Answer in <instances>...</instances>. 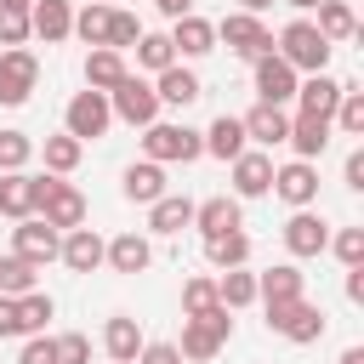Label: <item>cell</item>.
Instances as JSON below:
<instances>
[{"instance_id": "14", "label": "cell", "mask_w": 364, "mask_h": 364, "mask_svg": "<svg viewBox=\"0 0 364 364\" xmlns=\"http://www.w3.org/2000/svg\"><path fill=\"white\" fill-rule=\"evenodd\" d=\"M273 188H279V199L284 205H313V193H318V176H313V165L307 159H296V165H284V171H273Z\"/></svg>"}, {"instance_id": "26", "label": "cell", "mask_w": 364, "mask_h": 364, "mask_svg": "<svg viewBox=\"0 0 364 364\" xmlns=\"http://www.w3.org/2000/svg\"><path fill=\"white\" fill-rule=\"evenodd\" d=\"M284 142H296V154H301V159H313V154H324V148H330V119L301 114V119L290 125V136H284Z\"/></svg>"}, {"instance_id": "56", "label": "cell", "mask_w": 364, "mask_h": 364, "mask_svg": "<svg viewBox=\"0 0 364 364\" xmlns=\"http://www.w3.org/2000/svg\"><path fill=\"white\" fill-rule=\"evenodd\" d=\"M114 364H119V358H114Z\"/></svg>"}, {"instance_id": "29", "label": "cell", "mask_w": 364, "mask_h": 364, "mask_svg": "<svg viewBox=\"0 0 364 364\" xmlns=\"http://www.w3.org/2000/svg\"><path fill=\"white\" fill-rule=\"evenodd\" d=\"M205 148H210L216 159H239V154H245V125H239L233 114H222V119L205 131Z\"/></svg>"}, {"instance_id": "31", "label": "cell", "mask_w": 364, "mask_h": 364, "mask_svg": "<svg viewBox=\"0 0 364 364\" xmlns=\"http://www.w3.org/2000/svg\"><path fill=\"white\" fill-rule=\"evenodd\" d=\"M102 341H108V353H114L119 364H131V358L142 353V330H136V318H108Z\"/></svg>"}, {"instance_id": "50", "label": "cell", "mask_w": 364, "mask_h": 364, "mask_svg": "<svg viewBox=\"0 0 364 364\" xmlns=\"http://www.w3.org/2000/svg\"><path fill=\"white\" fill-rule=\"evenodd\" d=\"M347 296H353V301H364V262H358V267H347Z\"/></svg>"}, {"instance_id": "30", "label": "cell", "mask_w": 364, "mask_h": 364, "mask_svg": "<svg viewBox=\"0 0 364 364\" xmlns=\"http://www.w3.org/2000/svg\"><path fill=\"white\" fill-rule=\"evenodd\" d=\"M188 222H193V199H171V193L154 199V216H148L154 233H182Z\"/></svg>"}, {"instance_id": "20", "label": "cell", "mask_w": 364, "mask_h": 364, "mask_svg": "<svg viewBox=\"0 0 364 364\" xmlns=\"http://www.w3.org/2000/svg\"><path fill=\"white\" fill-rule=\"evenodd\" d=\"M159 102H176V108H188V102H199L205 97V85H199V74H188V68H159V91H154Z\"/></svg>"}, {"instance_id": "32", "label": "cell", "mask_w": 364, "mask_h": 364, "mask_svg": "<svg viewBox=\"0 0 364 364\" xmlns=\"http://www.w3.org/2000/svg\"><path fill=\"white\" fill-rule=\"evenodd\" d=\"M205 256H210L216 267H239V262L250 256V239H245L239 228H233V233H210V239H205Z\"/></svg>"}, {"instance_id": "16", "label": "cell", "mask_w": 364, "mask_h": 364, "mask_svg": "<svg viewBox=\"0 0 364 364\" xmlns=\"http://www.w3.org/2000/svg\"><path fill=\"white\" fill-rule=\"evenodd\" d=\"M233 188H239V199L267 193V188H273V159H267V154H239V159H233Z\"/></svg>"}, {"instance_id": "38", "label": "cell", "mask_w": 364, "mask_h": 364, "mask_svg": "<svg viewBox=\"0 0 364 364\" xmlns=\"http://www.w3.org/2000/svg\"><path fill=\"white\" fill-rule=\"evenodd\" d=\"M336 119H341V131H347V136H358V131H364V91H353V85H341V102H336Z\"/></svg>"}, {"instance_id": "6", "label": "cell", "mask_w": 364, "mask_h": 364, "mask_svg": "<svg viewBox=\"0 0 364 364\" xmlns=\"http://www.w3.org/2000/svg\"><path fill=\"white\" fill-rule=\"evenodd\" d=\"M34 205L46 210L51 228H80V222H85V199H80L68 182H57V176H40V199H34Z\"/></svg>"}, {"instance_id": "4", "label": "cell", "mask_w": 364, "mask_h": 364, "mask_svg": "<svg viewBox=\"0 0 364 364\" xmlns=\"http://www.w3.org/2000/svg\"><path fill=\"white\" fill-rule=\"evenodd\" d=\"M34 80H40V63L23 51V46H11V51H0V102L6 108H17V102H28V91H34Z\"/></svg>"}, {"instance_id": "2", "label": "cell", "mask_w": 364, "mask_h": 364, "mask_svg": "<svg viewBox=\"0 0 364 364\" xmlns=\"http://www.w3.org/2000/svg\"><path fill=\"white\" fill-rule=\"evenodd\" d=\"M216 40H228V51H239V57H267L273 51V34L256 23V11H233V17H222L216 23Z\"/></svg>"}, {"instance_id": "19", "label": "cell", "mask_w": 364, "mask_h": 364, "mask_svg": "<svg viewBox=\"0 0 364 364\" xmlns=\"http://www.w3.org/2000/svg\"><path fill=\"white\" fill-rule=\"evenodd\" d=\"M171 46L182 51V57H205L210 46H216V23H205V17H176V34H171Z\"/></svg>"}, {"instance_id": "43", "label": "cell", "mask_w": 364, "mask_h": 364, "mask_svg": "<svg viewBox=\"0 0 364 364\" xmlns=\"http://www.w3.org/2000/svg\"><path fill=\"white\" fill-rule=\"evenodd\" d=\"M336 256H341L347 267H358V262H364V228H341V233H336Z\"/></svg>"}, {"instance_id": "52", "label": "cell", "mask_w": 364, "mask_h": 364, "mask_svg": "<svg viewBox=\"0 0 364 364\" xmlns=\"http://www.w3.org/2000/svg\"><path fill=\"white\" fill-rule=\"evenodd\" d=\"M341 364H364V347H347V353H341Z\"/></svg>"}, {"instance_id": "18", "label": "cell", "mask_w": 364, "mask_h": 364, "mask_svg": "<svg viewBox=\"0 0 364 364\" xmlns=\"http://www.w3.org/2000/svg\"><path fill=\"white\" fill-rule=\"evenodd\" d=\"M239 125H245V136H256L262 148H273V142H284V136H290V119H284V108H273V102L250 108Z\"/></svg>"}, {"instance_id": "13", "label": "cell", "mask_w": 364, "mask_h": 364, "mask_svg": "<svg viewBox=\"0 0 364 364\" xmlns=\"http://www.w3.org/2000/svg\"><path fill=\"white\" fill-rule=\"evenodd\" d=\"M284 245H290L296 256H318V250L330 245V228H324V216H313V210L301 205V210L284 222Z\"/></svg>"}, {"instance_id": "49", "label": "cell", "mask_w": 364, "mask_h": 364, "mask_svg": "<svg viewBox=\"0 0 364 364\" xmlns=\"http://www.w3.org/2000/svg\"><path fill=\"white\" fill-rule=\"evenodd\" d=\"M347 188H364V148L347 154Z\"/></svg>"}, {"instance_id": "23", "label": "cell", "mask_w": 364, "mask_h": 364, "mask_svg": "<svg viewBox=\"0 0 364 364\" xmlns=\"http://www.w3.org/2000/svg\"><path fill=\"white\" fill-rule=\"evenodd\" d=\"M313 28L336 46V40H353V34H358V17H353L347 0H318V23H313Z\"/></svg>"}, {"instance_id": "1", "label": "cell", "mask_w": 364, "mask_h": 364, "mask_svg": "<svg viewBox=\"0 0 364 364\" xmlns=\"http://www.w3.org/2000/svg\"><path fill=\"white\" fill-rule=\"evenodd\" d=\"M279 57H284L290 68H313V74H324V63H330V40H324L313 23H290V28L279 34Z\"/></svg>"}, {"instance_id": "41", "label": "cell", "mask_w": 364, "mask_h": 364, "mask_svg": "<svg viewBox=\"0 0 364 364\" xmlns=\"http://www.w3.org/2000/svg\"><path fill=\"white\" fill-rule=\"evenodd\" d=\"M182 307H188V318L222 307V301H216V284H210V279H188V284H182Z\"/></svg>"}, {"instance_id": "54", "label": "cell", "mask_w": 364, "mask_h": 364, "mask_svg": "<svg viewBox=\"0 0 364 364\" xmlns=\"http://www.w3.org/2000/svg\"><path fill=\"white\" fill-rule=\"evenodd\" d=\"M239 6H245V11H267L273 0H239Z\"/></svg>"}, {"instance_id": "21", "label": "cell", "mask_w": 364, "mask_h": 364, "mask_svg": "<svg viewBox=\"0 0 364 364\" xmlns=\"http://www.w3.org/2000/svg\"><path fill=\"white\" fill-rule=\"evenodd\" d=\"M119 193H125V199H136V205H154V199L165 193V171H159V159L131 165V171H125V182H119Z\"/></svg>"}, {"instance_id": "27", "label": "cell", "mask_w": 364, "mask_h": 364, "mask_svg": "<svg viewBox=\"0 0 364 364\" xmlns=\"http://www.w3.org/2000/svg\"><path fill=\"white\" fill-rule=\"evenodd\" d=\"M193 222H199L205 239L210 233H233L239 228V199H205V205H193Z\"/></svg>"}, {"instance_id": "53", "label": "cell", "mask_w": 364, "mask_h": 364, "mask_svg": "<svg viewBox=\"0 0 364 364\" xmlns=\"http://www.w3.org/2000/svg\"><path fill=\"white\" fill-rule=\"evenodd\" d=\"M0 6H6V11H28L34 0H0Z\"/></svg>"}, {"instance_id": "40", "label": "cell", "mask_w": 364, "mask_h": 364, "mask_svg": "<svg viewBox=\"0 0 364 364\" xmlns=\"http://www.w3.org/2000/svg\"><path fill=\"white\" fill-rule=\"evenodd\" d=\"M136 40H142V23H136L131 11H108V46L125 51V46H136Z\"/></svg>"}, {"instance_id": "24", "label": "cell", "mask_w": 364, "mask_h": 364, "mask_svg": "<svg viewBox=\"0 0 364 364\" xmlns=\"http://www.w3.org/2000/svg\"><path fill=\"white\" fill-rule=\"evenodd\" d=\"M119 80H125V63H119V51H114V46H97V51L85 57V85H91V91H114Z\"/></svg>"}, {"instance_id": "48", "label": "cell", "mask_w": 364, "mask_h": 364, "mask_svg": "<svg viewBox=\"0 0 364 364\" xmlns=\"http://www.w3.org/2000/svg\"><path fill=\"white\" fill-rule=\"evenodd\" d=\"M0 336H23V324H17V296H0Z\"/></svg>"}, {"instance_id": "25", "label": "cell", "mask_w": 364, "mask_h": 364, "mask_svg": "<svg viewBox=\"0 0 364 364\" xmlns=\"http://www.w3.org/2000/svg\"><path fill=\"white\" fill-rule=\"evenodd\" d=\"M296 97H301V114L330 119V114H336V102H341V85H336L330 74H313L307 85H296Z\"/></svg>"}, {"instance_id": "11", "label": "cell", "mask_w": 364, "mask_h": 364, "mask_svg": "<svg viewBox=\"0 0 364 364\" xmlns=\"http://www.w3.org/2000/svg\"><path fill=\"white\" fill-rule=\"evenodd\" d=\"M11 245H17V256L34 262V267H46V262L63 250V239H57L51 222H23V228H11Z\"/></svg>"}, {"instance_id": "3", "label": "cell", "mask_w": 364, "mask_h": 364, "mask_svg": "<svg viewBox=\"0 0 364 364\" xmlns=\"http://www.w3.org/2000/svg\"><path fill=\"white\" fill-rule=\"evenodd\" d=\"M228 330H233V318H228V307H210V313H193L188 318V330H182V353L188 358H210L222 341H228Z\"/></svg>"}, {"instance_id": "55", "label": "cell", "mask_w": 364, "mask_h": 364, "mask_svg": "<svg viewBox=\"0 0 364 364\" xmlns=\"http://www.w3.org/2000/svg\"><path fill=\"white\" fill-rule=\"evenodd\" d=\"M290 6H301V11H313V6H318V0H290Z\"/></svg>"}, {"instance_id": "45", "label": "cell", "mask_w": 364, "mask_h": 364, "mask_svg": "<svg viewBox=\"0 0 364 364\" xmlns=\"http://www.w3.org/2000/svg\"><path fill=\"white\" fill-rule=\"evenodd\" d=\"M57 364H91V341L85 336H63L57 341Z\"/></svg>"}, {"instance_id": "37", "label": "cell", "mask_w": 364, "mask_h": 364, "mask_svg": "<svg viewBox=\"0 0 364 364\" xmlns=\"http://www.w3.org/2000/svg\"><path fill=\"white\" fill-rule=\"evenodd\" d=\"M171 57H176V46H171L165 34H142V40H136V63H142V68L159 74V68H171Z\"/></svg>"}, {"instance_id": "15", "label": "cell", "mask_w": 364, "mask_h": 364, "mask_svg": "<svg viewBox=\"0 0 364 364\" xmlns=\"http://www.w3.org/2000/svg\"><path fill=\"white\" fill-rule=\"evenodd\" d=\"M57 256H63L74 273H97V267H102V256H108V245H102L91 228H74V233L63 239V250H57Z\"/></svg>"}, {"instance_id": "46", "label": "cell", "mask_w": 364, "mask_h": 364, "mask_svg": "<svg viewBox=\"0 0 364 364\" xmlns=\"http://www.w3.org/2000/svg\"><path fill=\"white\" fill-rule=\"evenodd\" d=\"M17 364H57V341H46V336H34L28 347H23V358Z\"/></svg>"}, {"instance_id": "35", "label": "cell", "mask_w": 364, "mask_h": 364, "mask_svg": "<svg viewBox=\"0 0 364 364\" xmlns=\"http://www.w3.org/2000/svg\"><path fill=\"white\" fill-rule=\"evenodd\" d=\"M28 290H34V262L6 256L0 262V296H28Z\"/></svg>"}, {"instance_id": "33", "label": "cell", "mask_w": 364, "mask_h": 364, "mask_svg": "<svg viewBox=\"0 0 364 364\" xmlns=\"http://www.w3.org/2000/svg\"><path fill=\"white\" fill-rule=\"evenodd\" d=\"M216 301H222V307H245V301H256V273L228 267V273H222V284H216Z\"/></svg>"}, {"instance_id": "8", "label": "cell", "mask_w": 364, "mask_h": 364, "mask_svg": "<svg viewBox=\"0 0 364 364\" xmlns=\"http://www.w3.org/2000/svg\"><path fill=\"white\" fill-rule=\"evenodd\" d=\"M114 114H119V119H131V125H154V114H159L154 85H142L136 74H125V80L114 85Z\"/></svg>"}, {"instance_id": "42", "label": "cell", "mask_w": 364, "mask_h": 364, "mask_svg": "<svg viewBox=\"0 0 364 364\" xmlns=\"http://www.w3.org/2000/svg\"><path fill=\"white\" fill-rule=\"evenodd\" d=\"M28 154H34V142L23 131H0V171H17Z\"/></svg>"}, {"instance_id": "17", "label": "cell", "mask_w": 364, "mask_h": 364, "mask_svg": "<svg viewBox=\"0 0 364 364\" xmlns=\"http://www.w3.org/2000/svg\"><path fill=\"white\" fill-rule=\"evenodd\" d=\"M34 199H40V176H23V171L0 176V216H28Z\"/></svg>"}, {"instance_id": "22", "label": "cell", "mask_w": 364, "mask_h": 364, "mask_svg": "<svg viewBox=\"0 0 364 364\" xmlns=\"http://www.w3.org/2000/svg\"><path fill=\"white\" fill-rule=\"evenodd\" d=\"M256 296H262L267 307H284V301H301V273H296V267H267V273L256 279Z\"/></svg>"}, {"instance_id": "28", "label": "cell", "mask_w": 364, "mask_h": 364, "mask_svg": "<svg viewBox=\"0 0 364 364\" xmlns=\"http://www.w3.org/2000/svg\"><path fill=\"white\" fill-rule=\"evenodd\" d=\"M102 262H114V273H142L148 262H154V250H148V239H136V233H119L114 245H108V256Z\"/></svg>"}, {"instance_id": "51", "label": "cell", "mask_w": 364, "mask_h": 364, "mask_svg": "<svg viewBox=\"0 0 364 364\" xmlns=\"http://www.w3.org/2000/svg\"><path fill=\"white\" fill-rule=\"evenodd\" d=\"M154 6H159L165 17H188V11H193V0H154Z\"/></svg>"}, {"instance_id": "9", "label": "cell", "mask_w": 364, "mask_h": 364, "mask_svg": "<svg viewBox=\"0 0 364 364\" xmlns=\"http://www.w3.org/2000/svg\"><path fill=\"white\" fill-rule=\"evenodd\" d=\"M108 119H114V108H108V97L102 91H80L74 102H68V136H102L108 131Z\"/></svg>"}, {"instance_id": "10", "label": "cell", "mask_w": 364, "mask_h": 364, "mask_svg": "<svg viewBox=\"0 0 364 364\" xmlns=\"http://www.w3.org/2000/svg\"><path fill=\"white\" fill-rule=\"evenodd\" d=\"M256 97H262V102H273V108H279V102H290V97H296V68H290L284 57H273V51H267V57H256Z\"/></svg>"}, {"instance_id": "5", "label": "cell", "mask_w": 364, "mask_h": 364, "mask_svg": "<svg viewBox=\"0 0 364 364\" xmlns=\"http://www.w3.org/2000/svg\"><path fill=\"white\" fill-rule=\"evenodd\" d=\"M142 148H148V159H199L205 154V142H199V131H188V125H148V136H142Z\"/></svg>"}, {"instance_id": "44", "label": "cell", "mask_w": 364, "mask_h": 364, "mask_svg": "<svg viewBox=\"0 0 364 364\" xmlns=\"http://www.w3.org/2000/svg\"><path fill=\"white\" fill-rule=\"evenodd\" d=\"M28 40V11H6L0 6V46H23Z\"/></svg>"}, {"instance_id": "7", "label": "cell", "mask_w": 364, "mask_h": 364, "mask_svg": "<svg viewBox=\"0 0 364 364\" xmlns=\"http://www.w3.org/2000/svg\"><path fill=\"white\" fill-rule=\"evenodd\" d=\"M267 324L290 341H318L324 336V313L307 307V301H284V307H267Z\"/></svg>"}, {"instance_id": "36", "label": "cell", "mask_w": 364, "mask_h": 364, "mask_svg": "<svg viewBox=\"0 0 364 364\" xmlns=\"http://www.w3.org/2000/svg\"><path fill=\"white\" fill-rule=\"evenodd\" d=\"M74 34H80L85 46H108V6H85V11L74 17Z\"/></svg>"}, {"instance_id": "12", "label": "cell", "mask_w": 364, "mask_h": 364, "mask_svg": "<svg viewBox=\"0 0 364 364\" xmlns=\"http://www.w3.org/2000/svg\"><path fill=\"white\" fill-rule=\"evenodd\" d=\"M28 34H40L46 46L68 40V34H74V11H68V0H34V6H28Z\"/></svg>"}, {"instance_id": "39", "label": "cell", "mask_w": 364, "mask_h": 364, "mask_svg": "<svg viewBox=\"0 0 364 364\" xmlns=\"http://www.w3.org/2000/svg\"><path fill=\"white\" fill-rule=\"evenodd\" d=\"M46 165L51 171H74L80 165V136H68V131L63 136H46Z\"/></svg>"}, {"instance_id": "34", "label": "cell", "mask_w": 364, "mask_h": 364, "mask_svg": "<svg viewBox=\"0 0 364 364\" xmlns=\"http://www.w3.org/2000/svg\"><path fill=\"white\" fill-rule=\"evenodd\" d=\"M46 318H51V296H40V290L17 296V324H23V336H40Z\"/></svg>"}, {"instance_id": "47", "label": "cell", "mask_w": 364, "mask_h": 364, "mask_svg": "<svg viewBox=\"0 0 364 364\" xmlns=\"http://www.w3.org/2000/svg\"><path fill=\"white\" fill-rule=\"evenodd\" d=\"M142 364H182V353L171 341H154V347H142Z\"/></svg>"}]
</instances>
